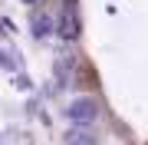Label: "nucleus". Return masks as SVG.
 <instances>
[{"label":"nucleus","mask_w":148,"mask_h":145,"mask_svg":"<svg viewBox=\"0 0 148 145\" xmlns=\"http://www.w3.org/2000/svg\"><path fill=\"white\" fill-rule=\"evenodd\" d=\"M66 115L73 119L76 125H89L92 119H95V102L92 99H73L69 109H66Z\"/></svg>","instance_id":"f257e3e1"},{"label":"nucleus","mask_w":148,"mask_h":145,"mask_svg":"<svg viewBox=\"0 0 148 145\" xmlns=\"http://www.w3.org/2000/svg\"><path fill=\"white\" fill-rule=\"evenodd\" d=\"M33 33H36V36H46L49 33V16L46 13H40L36 20H33Z\"/></svg>","instance_id":"f03ea898"}]
</instances>
